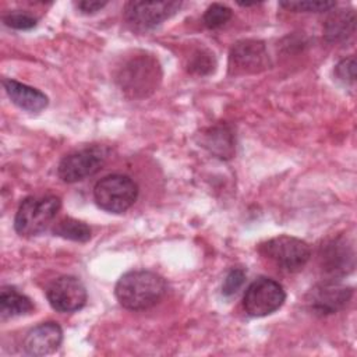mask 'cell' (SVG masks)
<instances>
[{"label":"cell","mask_w":357,"mask_h":357,"mask_svg":"<svg viewBox=\"0 0 357 357\" xmlns=\"http://www.w3.org/2000/svg\"><path fill=\"white\" fill-rule=\"evenodd\" d=\"M165 279L152 271H130L116 283L114 294L119 303L131 311H142L158 304L166 294Z\"/></svg>","instance_id":"obj_1"},{"label":"cell","mask_w":357,"mask_h":357,"mask_svg":"<svg viewBox=\"0 0 357 357\" xmlns=\"http://www.w3.org/2000/svg\"><path fill=\"white\" fill-rule=\"evenodd\" d=\"M162 78L158 60L149 54L139 53L123 63L116 75L120 89L131 98H145L152 93Z\"/></svg>","instance_id":"obj_2"},{"label":"cell","mask_w":357,"mask_h":357,"mask_svg":"<svg viewBox=\"0 0 357 357\" xmlns=\"http://www.w3.org/2000/svg\"><path fill=\"white\" fill-rule=\"evenodd\" d=\"M258 250L278 269L289 273L301 271L311 257V248L304 240L284 234L266 240Z\"/></svg>","instance_id":"obj_3"},{"label":"cell","mask_w":357,"mask_h":357,"mask_svg":"<svg viewBox=\"0 0 357 357\" xmlns=\"http://www.w3.org/2000/svg\"><path fill=\"white\" fill-rule=\"evenodd\" d=\"M60 206L61 201L56 195L25 198L15 213V231L21 236L39 234L54 219Z\"/></svg>","instance_id":"obj_4"},{"label":"cell","mask_w":357,"mask_h":357,"mask_svg":"<svg viewBox=\"0 0 357 357\" xmlns=\"http://www.w3.org/2000/svg\"><path fill=\"white\" fill-rule=\"evenodd\" d=\"M138 197L137 183L126 174H109L93 188L98 206L110 213H123L132 206Z\"/></svg>","instance_id":"obj_5"},{"label":"cell","mask_w":357,"mask_h":357,"mask_svg":"<svg viewBox=\"0 0 357 357\" xmlns=\"http://www.w3.org/2000/svg\"><path fill=\"white\" fill-rule=\"evenodd\" d=\"M284 300L286 293L283 286L271 278L261 276L247 287L243 305L251 317H266L278 311Z\"/></svg>","instance_id":"obj_6"},{"label":"cell","mask_w":357,"mask_h":357,"mask_svg":"<svg viewBox=\"0 0 357 357\" xmlns=\"http://www.w3.org/2000/svg\"><path fill=\"white\" fill-rule=\"evenodd\" d=\"M180 7V1H128L124 18L135 29H151L176 14Z\"/></svg>","instance_id":"obj_7"},{"label":"cell","mask_w":357,"mask_h":357,"mask_svg":"<svg viewBox=\"0 0 357 357\" xmlns=\"http://www.w3.org/2000/svg\"><path fill=\"white\" fill-rule=\"evenodd\" d=\"M46 297L53 310L59 312H74L85 305L86 289L78 278L64 275L49 284Z\"/></svg>","instance_id":"obj_8"},{"label":"cell","mask_w":357,"mask_h":357,"mask_svg":"<svg viewBox=\"0 0 357 357\" xmlns=\"http://www.w3.org/2000/svg\"><path fill=\"white\" fill-rule=\"evenodd\" d=\"M105 158V152L100 148H86L70 153L59 163V177L64 183L81 181L95 174L102 167Z\"/></svg>","instance_id":"obj_9"},{"label":"cell","mask_w":357,"mask_h":357,"mask_svg":"<svg viewBox=\"0 0 357 357\" xmlns=\"http://www.w3.org/2000/svg\"><path fill=\"white\" fill-rule=\"evenodd\" d=\"M268 52L261 40L244 39L233 45L229 54L231 74H255L268 67Z\"/></svg>","instance_id":"obj_10"},{"label":"cell","mask_w":357,"mask_h":357,"mask_svg":"<svg viewBox=\"0 0 357 357\" xmlns=\"http://www.w3.org/2000/svg\"><path fill=\"white\" fill-rule=\"evenodd\" d=\"M351 287L335 280H325L308 291L307 304L315 314L328 315L342 310L351 298Z\"/></svg>","instance_id":"obj_11"},{"label":"cell","mask_w":357,"mask_h":357,"mask_svg":"<svg viewBox=\"0 0 357 357\" xmlns=\"http://www.w3.org/2000/svg\"><path fill=\"white\" fill-rule=\"evenodd\" d=\"M321 266L331 276H343L354 268V250L353 245L343 237L329 240L322 245L319 252Z\"/></svg>","instance_id":"obj_12"},{"label":"cell","mask_w":357,"mask_h":357,"mask_svg":"<svg viewBox=\"0 0 357 357\" xmlns=\"http://www.w3.org/2000/svg\"><path fill=\"white\" fill-rule=\"evenodd\" d=\"M63 340V331L56 322H42L32 328L25 339L24 349L31 356H47L56 351Z\"/></svg>","instance_id":"obj_13"},{"label":"cell","mask_w":357,"mask_h":357,"mask_svg":"<svg viewBox=\"0 0 357 357\" xmlns=\"http://www.w3.org/2000/svg\"><path fill=\"white\" fill-rule=\"evenodd\" d=\"M3 86L11 102L26 112L38 113L49 103L47 96L43 92L15 79H3Z\"/></svg>","instance_id":"obj_14"},{"label":"cell","mask_w":357,"mask_h":357,"mask_svg":"<svg viewBox=\"0 0 357 357\" xmlns=\"http://www.w3.org/2000/svg\"><path fill=\"white\" fill-rule=\"evenodd\" d=\"M201 144L220 159H229L234 153V137L227 126H215L201 135Z\"/></svg>","instance_id":"obj_15"},{"label":"cell","mask_w":357,"mask_h":357,"mask_svg":"<svg viewBox=\"0 0 357 357\" xmlns=\"http://www.w3.org/2000/svg\"><path fill=\"white\" fill-rule=\"evenodd\" d=\"M356 26V14L353 10H337L326 18L324 33L331 42H342L353 35Z\"/></svg>","instance_id":"obj_16"},{"label":"cell","mask_w":357,"mask_h":357,"mask_svg":"<svg viewBox=\"0 0 357 357\" xmlns=\"http://www.w3.org/2000/svg\"><path fill=\"white\" fill-rule=\"evenodd\" d=\"M33 304L29 297L14 287H3L0 293V312L3 317H20L29 314Z\"/></svg>","instance_id":"obj_17"},{"label":"cell","mask_w":357,"mask_h":357,"mask_svg":"<svg viewBox=\"0 0 357 357\" xmlns=\"http://www.w3.org/2000/svg\"><path fill=\"white\" fill-rule=\"evenodd\" d=\"M52 233L54 236L67 238V240H73V241H78V243H85L91 238V229L86 223L73 219V218H64L61 220H59L53 229Z\"/></svg>","instance_id":"obj_18"},{"label":"cell","mask_w":357,"mask_h":357,"mask_svg":"<svg viewBox=\"0 0 357 357\" xmlns=\"http://www.w3.org/2000/svg\"><path fill=\"white\" fill-rule=\"evenodd\" d=\"M231 18V10L227 6L213 3L204 14V24L209 29H216L223 26Z\"/></svg>","instance_id":"obj_19"},{"label":"cell","mask_w":357,"mask_h":357,"mask_svg":"<svg viewBox=\"0 0 357 357\" xmlns=\"http://www.w3.org/2000/svg\"><path fill=\"white\" fill-rule=\"evenodd\" d=\"M280 7L296 13H324L331 11L336 3L335 1H280Z\"/></svg>","instance_id":"obj_20"},{"label":"cell","mask_w":357,"mask_h":357,"mask_svg":"<svg viewBox=\"0 0 357 357\" xmlns=\"http://www.w3.org/2000/svg\"><path fill=\"white\" fill-rule=\"evenodd\" d=\"M213 70H215L213 54L205 50L195 52L188 63V71L197 75H208Z\"/></svg>","instance_id":"obj_21"},{"label":"cell","mask_w":357,"mask_h":357,"mask_svg":"<svg viewBox=\"0 0 357 357\" xmlns=\"http://www.w3.org/2000/svg\"><path fill=\"white\" fill-rule=\"evenodd\" d=\"M3 22L10 28L24 31V29H31V28L36 26L38 20H36V17H33L29 13L13 11V13H8L3 17Z\"/></svg>","instance_id":"obj_22"},{"label":"cell","mask_w":357,"mask_h":357,"mask_svg":"<svg viewBox=\"0 0 357 357\" xmlns=\"http://www.w3.org/2000/svg\"><path fill=\"white\" fill-rule=\"evenodd\" d=\"M335 77L344 85H353L356 81V60L353 56L340 60L335 67Z\"/></svg>","instance_id":"obj_23"},{"label":"cell","mask_w":357,"mask_h":357,"mask_svg":"<svg viewBox=\"0 0 357 357\" xmlns=\"http://www.w3.org/2000/svg\"><path fill=\"white\" fill-rule=\"evenodd\" d=\"M245 280V272L240 268H233L225 278L222 284V294L223 296H233L237 290L243 286Z\"/></svg>","instance_id":"obj_24"},{"label":"cell","mask_w":357,"mask_h":357,"mask_svg":"<svg viewBox=\"0 0 357 357\" xmlns=\"http://www.w3.org/2000/svg\"><path fill=\"white\" fill-rule=\"evenodd\" d=\"M107 3L106 1H89V0H82L75 3V7L82 13V14H93L99 10H102Z\"/></svg>","instance_id":"obj_25"}]
</instances>
